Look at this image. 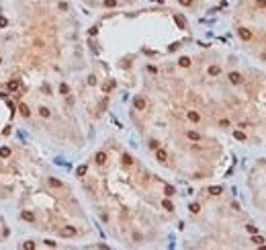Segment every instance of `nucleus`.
Returning a JSON list of instances; mask_svg holds the SVG:
<instances>
[{"label":"nucleus","instance_id":"nucleus-17","mask_svg":"<svg viewBox=\"0 0 266 250\" xmlns=\"http://www.w3.org/2000/svg\"><path fill=\"white\" fill-rule=\"evenodd\" d=\"M162 205H164V209H168V211H172V203H170V201H164V203H162Z\"/></svg>","mask_w":266,"mask_h":250},{"label":"nucleus","instance_id":"nucleus-7","mask_svg":"<svg viewBox=\"0 0 266 250\" xmlns=\"http://www.w3.org/2000/svg\"><path fill=\"white\" fill-rule=\"evenodd\" d=\"M188 119H190V121H194V123H197V121H199V119H201V115H199V113H197V111H188Z\"/></svg>","mask_w":266,"mask_h":250},{"label":"nucleus","instance_id":"nucleus-14","mask_svg":"<svg viewBox=\"0 0 266 250\" xmlns=\"http://www.w3.org/2000/svg\"><path fill=\"white\" fill-rule=\"evenodd\" d=\"M164 191H166V195H168V197H172V195H174V187H170V185H166V187H164Z\"/></svg>","mask_w":266,"mask_h":250},{"label":"nucleus","instance_id":"nucleus-25","mask_svg":"<svg viewBox=\"0 0 266 250\" xmlns=\"http://www.w3.org/2000/svg\"><path fill=\"white\" fill-rule=\"evenodd\" d=\"M219 125H221V127H229V121H225V119H223V121H219Z\"/></svg>","mask_w":266,"mask_h":250},{"label":"nucleus","instance_id":"nucleus-5","mask_svg":"<svg viewBox=\"0 0 266 250\" xmlns=\"http://www.w3.org/2000/svg\"><path fill=\"white\" fill-rule=\"evenodd\" d=\"M156 158H158L160 162H166V160H168V154H166L164 150H158V152H156Z\"/></svg>","mask_w":266,"mask_h":250},{"label":"nucleus","instance_id":"nucleus-4","mask_svg":"<svg viewBox=\"0 0 266 250\" xmlns=\"http://www.w3.org/2000/svg\"><path fill=\"white\" fill-rule=\"evenodd\" d=\"M135 109H139V111H143V109H145V98H141V96H137V98H135Z\"/></svg>","mask_w":266,"mask_h":250},{"label":"nucleus","instance_id":"nucleus-23","mask_svg":"<svg viewBox=\"0 0 266 250\" xmlns=\"http://www.w3.org/2000/svg\"><path fill=\"white\" fill-rule=\"evenodd\" d=\"M21 113H23V115H29V109H27L25 105H21Z\"/></svg>","mask_w":266,"mask_h":250},{"label":"nucleus","instance_id":"nucleus-9","mask_svg":"<svg viewBox=\"0 0 266 250\" xmlns=\"http://www.w3.org/2000/svg\"><path fill=\"white\" fill-rule=\"evenodd\" d=\"M219 72H221V68H219V66H211V68H209V74H211V76H217Z\"/></svg>","mask_w":266,"mask_h":250},{"label":"nucleus","instance_id":"nucleus-18","mask_svg":"<svg viewBox=\"0 0 266 250\" xmlns=\"http://www.w3.org/2000/svg\"><path fill=\"white\" fill-rule=\"evenodd\" d=\"M123 162H125V164H131V162H133L131 156H129V154H125V156H123Z\"/></svg>","mask_w":266,"mask_h":250},{"label":"nucleus","instance_id":"nucleus-8","mask_svg":"<svg viewBox=\"0 0 266 250\" xmlns=\"http://www.w3.org/2000/svg\"><path fill=\"white\" fill-rule=\"evenodd\" d=\"M186 135H188V139H192V142H199V139H201V135H199L197 131H188Z\"/></svg>","mask_w":266,"mask_h":250},{"label":"nucleus","instance_id":"nucleus-10","mask_svg":"<svg viewBox=\"0 0 266 250\" xmlns=\"http://www.w3.org/2000/svg\"><path fill=\"white\" fill-rule=\"evenodd\" d=\"M233 137H235V139H240V142H244V139H246V133H244V131H235V133H233Z\"/></svg>","mask_w":266,"mask_h":250},{"label":"nucleus","instance_id":"nucleus-19","mask_svg":"<svg viewBox=\"0 0 266 250\" xmlns=\"http://www.w3.org/2000/svg\"><path fill=\"white\" fill-rule=\"evenodd\" d=\"M86 174V166H80L78 168V176H84Z\"/></svg>","mask_w":266,"mask_h":250},{"label":"nucleus","instance_id":"nucleus-27","mask_svg":"<svg viewBox=\"0 0 266 250\" xmlns=\"http://www.w3.org/2000/svg\"><path fill=\"white\" fill-rule=\"evenodd\" d=\"M262 60H264V62H266V53H262Z\"/></svg>","mask_w":266,"mask_h":250},{"label":"nucleus","instance_id":"nucleus-2","mask_svg":"<svg viewBox=\"0 0 266 250\" xmlns=\"http://www.w3.org/2000/svg\"><path fill=\"white\" fill-rule=\"evenodd\" d=\"M237 35H240L244 41H250V39H252V33H250V29H244V27L237 31Z\"/></svg>","mask_w":266,"mask_h":250},{"label":"nucleus","instance_id":"nucleus-16","mask_svg":"<svg viewBox=\"0 0 266 250\" xmlns=\"http://www.w3.org/2000/svg\"><path fill=\"white\" fill-rule=\"evenodd\" d=\"M176 23H178L180 29H184V19H182V17H176Z\"/></svg>","mask_w":266,"mask_h":250},{"label":"nucleus","instance_id":"nucleus-1","mask_svg":"<svg viewBox=\"0 0 266 250\" xmlns=\"http://www.w3.org/2000/svg\"><path fill=\"white\" fill-rule=\"evenodd\" d=\"M242 80H244V78H242L240 72H231V74H229V82L231 84H242Z\"/></svg>","mask_w":266,"mask_h":250},{"label":"nucleus","instance_id":"nucleus-3","mask_svg":"<svg viewBox=\"0 0 266 250\" xmlns=\"http://www.w3.org/2000/svg\"><path fill=\"white\" fill-rule=\"evenodd\" d=\"M59 234H61V236H66V238H70V236H76V230H74L72 226H68V228H61V230H59Z\"/></svg>","mask_w":266,"mask_h":250},{"label":"nucleus","instance_id":"nucleus-26","mask_svg":"<svg viewBox=\"0 0 266 250\" xmlns=\"http://www.w3.org/2000/svg\"><path fill=\"white\" fill-rule=\"evenodd\" d=\"M258 6H266V0H258Z\"/></svg>","mask_w":266,"mask_h":250},{"label":"nucleus","instance_id":"nucleus-15","mask_svg":"<svg viewBox=\"0 0 266 250\" xmlns=\"http://www.w3.org/2000/svg\"><path fill=\"white\" fill-rule=\"evenodd\" d=\"M246 228H248V232H250V234H256V232H258V228H256V226H252V223H250V226H246Z\"/></svg>","mask_w":266,"mask_h":250},{"label":"nucleus","instance_id":"nucleus-21","mask_svg":"<svg viewBox=\"0 0 266 250\" xmlns=\"http://www.w3.org/2000/svg\"><path fill=\"white\" fill-rule=\"evenodd\" d=\"M49 182H51V187H61V182H59V180H55V178H51Z\"/></svg>","mask_w":266,"mask_h":250},{"label":"nucleus","instance_id":"nucleus-24","mask_svg":"<svg viewBox=\"0 0 266 250\" xmlns=\"http://www.w3.org/2000/svg\"><path fill=\"white\" fill-rule=\"evenodd\" d=\"M115 4H117L115 0H104V6H115Z\"/></svg>","mask_w":266,"mask_h":250},{"label":"nucleus","instance_id":"nucleus-6","mask_svg":"<svg viewBox=\"0 0 266 250\" xmlns=\"http://www.w3.org/2000/svg\"><path fill=\"white\" fill-rule=\"evenodd\" d=\"M104 162H107V154L104 152H98L96 154V164H104Z\"/></svg>","mask_w":266,"mask_h":250},{"label":"nucleus","instance_id":"nucleus-13","mask_svg":"<svg viewBox=\"0 0 266 250\" xmlns=\"http://www.w3.org/2000/svg\"><path fill=\"white\" fill-rule=\"evenodd\" d=\"M180 66H182V68H188V66H190V60H188V57H180Z\"/></svg>","mask_w":266,"mask_h":250},{"label":"nucleus","instance_id":"nucleus-22","mask_svg":"<svg viewBox=\"0 0 266 250\" xmlns=\"http://www.w3.org/2000/svg\"><path fill=\"white\" fill-rule=\"evenodd\" d=\"M178 2H180L182 6H190V4H192V0H178Z\"/></svg>","mask_w":266,"mask_h":250},{"label":"nucleus","instance_id":"nucleus-12","mask_svg":"<svg viewBox=\"0 0 266 250\" xmlns=\"http://www.w3.org/2000/svg\"><path fill=\"white\" fill-rule=\"evenodd\" d=\"M221 187H211V189H209V193H211V195H221Z\"/></svg>","mask_w":266,"mask_h":250},{"label":"nucleus","instance_id":"nucleus-20","mask_svg":"<svg viewBox=\"0 0 266 250\" xmlns=\"http://www.w3.org/2000/svg\"><path fill=\"white\" fill-rule=\"evenodd\" d=\"M199 205H197V203H192V205H190V211H192V213H199Z\"/></svg>","mask_w":266,"mask_h":250},{"label":"nucleus","instance_id":"nucleus-11","mask_svg":"<svg viewBox=\"0 0 266 250\" xmlns=\"http://www.w3.org/2000/svg\"><path fill=\"white\" fill-rule=\"evenodd\" d=\"M252 242H254V244H258V246H262V244H264V238H262V236H254V238H252Z\"/></svg>","mask_w":266,"mask_h":250}]
</instances>
